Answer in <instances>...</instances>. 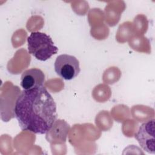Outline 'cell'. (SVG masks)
Instances as JSON below:
<instances>
[{
    "label": "cell",
    "instance_id": "6da1fadb",
    "mask_svg": "<svg viewBox=\"0 0 155 155\" xmlns=\"http://www.w3.org/2000/svg\"><path fill=\"white\" fill-rule=\"evenodd\" d=\"M13 111L21 130L35 134L48 132L57 118L56 104L44 86L22 91Z\"/></svg>",
    "mask_w": 155,
    "mask_h": 155
},
{
    "label": "cell",
    "instance_id": "7a4b0ae2",
    "mask_svg": "<svg viewBox=\"0 0 155 155\" xmlns=\"http://www.w3.org/2000/svg\"><path fill=\"white\" fill-rule=\"evenodd\" d=\"M28 50L38 60L45 61L57 53L58 48L47 34L32 32L27 38Z\"/></svg>",
    "mask_w": 155,
    "mask_h": 155
},
{
    "label": "cell",
    "instance_id": "3957f363",
    "mask_svg": "<svg viewBox=\"0 0 155 155\" xmlns=\"http://www.w3.org/2000/svg\"><path fill=\"white\" fill-rule=\"evenodd\" d=\"M54 70L57 74L65 80H71L80 73L79 62L78 59L67 54L59 55L54 62Z\"/></svg>",
    "mask_w": 155,
    "mask_h": 155
},
{
    "label": "cell",
    "instance_id": "277c9868",
    "mask_svg": "<svg viewBox=\"0 0 155 155\" xmlns=\"http://www.w3.org/2000/svg\"><path fill=\"white\" fill-rule=\"evenodd\" d=\"M155 120H149L143 123L135 134V138L145 151L155 154Z\"/></svg>",
    "mask_w": 155,
    "mask_h": 155
},
{
    "label": "cell",
    "instance_id": "5b68a950",
    "mask_svg": "<svg viewBox=\"0 0 155 155\" xmlns=\"http://www.w3.org/2000/svg\"><path fill=\"white\" fill-rule=\"evenodd\" d=\"M45 74L37 68H32L24 71L21 78V86L25 90H29L44 86Z\"/></svg>",
    "mask_w": 155,
    "mask_h": 155
}]
</instances>
